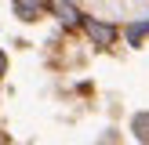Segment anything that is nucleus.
<instances>
[{
	"mask_svg": "<svg viewBox=\"0 0 149 145\" xmlns=\"http://www.w3.org/2000/svg\"><path fill=\"white\" fill-rule=\"evenodd\" d=\"M131 130L138 142H149V113H135L131 116Z\"/></svg>",
	"mask_w": 149,
	"mask_h": 145,
	"instance_id": "nucleus-4",
	"label": "nucleus"
},
{
	"mask_svg": "<svg viewBox=\"0 0 149 145\" xmlns=\"http://www.w3.org/2000/svg\"><path fill=\"white\" fill-rule=\"evenodd\" d=\"M4 72H7V55L0 51V76H4Z\"/></svg>",
	"mask_w": 149,
	"mask_h": 145,
	"instance_id": "nucleus-6",
	"label": "nucleus"
},
{
	"mask_svg": "<svg viewBox=\"0 0 149 145\" xmlns=\"http://www.w3.org/2000/svg\"><path fill=\"white\" fill-rule=\"evenodd\" d=\"M51 4H55V11H58V18H62L65 26H77V22H84V18H80V11H77V7L69 4V0H51Z\"/></svg>",
	"mask_w": 149,
	"mask_h": 145,
	"instance_id": "nucleus-2",
	"label": "nucleus"
},
{
	"mask_svg": "<svg viewBox=\"0 0 149 145\" xmlns=\"http://www.w3.org/2000/svg\"><path fill=\"white\" fill-rule=\"evenodd\" d=\"M40 7H44V0H15V11H18V18H26V22H33Z\"/></svg>",
	"mask_w": 149,
	"mask_h": 145,
	"instance_id": "nucleus-3",
	"label": "nucleus"
},
{
	"mask_svg": "<svg viewBox=\"0 0 149 145\" xmlns=\"http://www.w3.org/2000/svg\"><path fill=\"white\" fill-rule=\"evenodd\" d=\"M142 36H149V22H138V26L127 29V40L131 44H142Z\"/></svg>",
	"mask_w": 149,
	"mask_h": 145,
	"instance_id": "nucleus-5",
	"label": "nucleus"
},
{
	"mask_svg": "<svg viewBox=\"0 0 149 145\" xmlns=\"http://www.w3.org/2000/svg\"><path fill=\"white\" fill-rule=\"evenodd\" d=\"M84 29H87V36H91L95 44H102V47L116 40V29L106 26V22H98V18H84Z\"/></svg>",
	"mask_w": 149,
	"mask_h": 145,
	"instance_id": "nucleus-1",
	"label": "nucleus"
}]
</instances>
